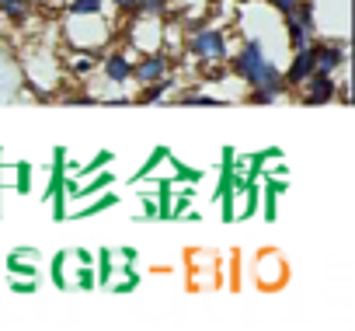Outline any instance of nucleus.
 <instances>
[{"label":"nucleus","mask_w":355,"mask_h":331,"mask_svg":"<svg viewBox=\"0 0 355 331\" xmlns=\"http://www.w3.org/2000/svg\"><path fill=\"white\" fill-rule=\"evenodd\" d=\"M230 74L251 91V87H275V91H286L282 84V67L265 53V42L261 35H248L237 53L230 56Z\"/></svg>","instance_id":"nucleus-1"},{"label":"nucleus","mask_w":355,"mask_h":331,"mask_svg":"<svg viewBox=\"0 0 355 331\" xmlns=\"http://www.w3.org/2000/svg\"><path fill=\"white\" fill-rule=\"evenodd\" d=\"M185 56L196 63H230L234 42L230 32L220 25H199L185 35Z\"/></svg>","instance_id":"nucleus-2"},{"label":"nucleus","mask_w":355,"mask_h":331,"mask_svg":"<svg viewBox=\"0 0 355 331\" xmlns=\"http://www.w3.org/2000/svg\"><path fill=\"white\" fill-rule=\"evenodd\" d=\"M174 70H178L174 56L164 53V49H153V53H143V56L132 60V84H136V87H146V84H153V80H164V77L174 74Z\"/></svg>","instance_id":"nucleus-3"},{"label":"nucleus","mask_w":355,"mask_h":331,"mask_svg":"<svg viewBox=\"0 0 355 331\" xmlns=\"http://www.w3.org/2000/svg\"><path fill=\"white\" fill-rule=\"evenodd\" d=\"M286 279H289L286 258H282L279 251H272V248L258 251V258H254V282H258L261 289H282Z\"/></svg>","instance_id":"nucleus-4"},{"label":"nucleus","mask_w":355,"mask_h":331,"mask_svg":"<svg viewBox=\"0 0 355 331\" xmlns=\"http://www.w3.org/2000/svg\"><path fill=\"white\" fill-rule=\"evenodd\" d=\"M132 49H112V53H105L101 60H98V74L108 80V84H119V87H125V84H132Z\"/></svg>","instance_id":"nucleus-5"},{"label":"nucleus","mask_w":355,"mask_h":331,"mask_svg":"<svg viewBox=\"0 0 355 331\" xmlns=\"http://www.w3.org/2000/svg\"><path fill=\"white\" fill-rule=\"evenodd\" d=\"M348 63V46L345 42H313V70L317 74H331L338 77Z\"/></svg>","instance_id":"nucleus-6"},{"label":"nucleus","mask_w":355,"mask_h":331,"mask_svg":"<svg viewBox=\"0 0 355 331\" xmlns=\"http://www.w3.org/2000/svg\"><path fill=\"white\" fill-rule=\"evenodd\" d=\"M300 98H303V105H310V108H317V105H331L334 98H338V80L331 77V74H310L303 84H300Z\"/></svg>","instance_id":"nucleus-7"},{"label":"nucleus","mask_w":355,"mask_h":331,"mask_svg":"<svg viewBox=\"0 0 355 331\" xmlns=\"http://www.w3.org/2000/svg\"><path fill=\"white\" fill-rule=\"evenodd\" d=\"M313 74V46H303V49H293L289 53V63L282 67V84L286 91H300V84Z\"/></svg>","instance_id":"nucleus-8"},{"label":"nucleus","mask_w":355,"mask_h":331,"mask_svg":"<svg viewBox=\"0 0 355 331\" xmlns=\"http://www.w3.org/2000/svg\"><path fill=\"white\" fill-rule=\"evenodd\" d=\"M174 87H178V77L167 74L164 80H153V84L139 87V94H132V105H160V101H167V94Z\"/></svg>","instance_id":"nucleus-9"},{"label":"nucleus","mask_w":355,"mask_h":331,"mask_svg":"<svg viewBox=\"0 0 355 331\" xmlns=\"http://www.w3.org/2000/svg\"><path fill=\"white\" fill-rule=\"evenodd\" d=\"M98 53H87V49H70L67 53V60H63V67L73 74V77H80V80H87L91 74H98Z\"/></svg>","instance_id":"nucleus-10"},{"label":"nucleus","mask_w":355,"mask_h":331,"mask_svg":"<svg viewBox=\"0 0 355 331\" xmlns=\"http://www.w3.org/2000/svg\"><path fill=\"white\" fill-rule=\"evenodd\" d=\"M282 22H286V39H289V53H293V49H303V46H313V42H317V32L303 28V25H300V22L293 18V15H286Z\"/></svg>","instance_id":"nucleus-11"},{"label":"nucleus","mask_w":355,"mask_h":331,"mask_svg":"<svg viewBox=\"0 0 355 331\" xmlns=\"http://www.w3.org/2000/svg\"><path fill=\"white\" fill-rule=\"evenodd\" d=\"M0 15L15 25H25L32 18V0H0Z\"/></svg>","instance_id":"nucleus-12"},{"label":"nucleus","mask_w":355,"mask_h":331,"mask_svg":"<svg viewBox=\"0 0 355 331\" xmlns=\"http://www.w3.org/2000/svg\"><path fill=\"white\" fill-rule=\"evenodd\" d=\"M178 105H192V108H223L227 98H220V94H206V91H185L182 98H178Z\"/></svg>","instance_id":"nucleus-13"},{"label":"nucleus","mask_w":355,"mask_h":331,"mask_svg":"<svg viewBox=\"0 0 355 331\" xmlns=\"http://www.w3.org/2000/svg\"><path fill=\"white\" fill-rule=\"evenodd\" d=\"M167 160H171V168H174V178L171 182H185V185H199L202 178H206V171L202 168H189V164H182L174 153H167Z\"/></svg>","instance_id":"nucleus-14"},{"label":"nucleus","mask_w":355,"mask_h":331,"mask_svg":"<svg viewBox=\"0 0 355 331\" xmlns=\"http://www.w3.org/2000/svg\"><path fill=\"white\" fill-rule=\"evenodd\" d=\"M167 153H171V146H153V153H150V157L143 160V168H139V171H136L132 178H125V182H129V185H136V182L150 178V175H153V168H157V164H160V160H167Z\"/></svg>","instance_id":"nucleus-15"},{"label":"nucleus","mask_w":355,"mask_h":331,"mask_svg":"<svg viewBox=\"0 0 355 331\" xmlns=\"http://www.w3.org/2000/svg\"><path fill=\"white\" fill-rule=\"evenodd\" d=\"M94 262H98V286H108V279H112V272H115V251L112 248H101L98 255H94Z\"/></svg>","instance_id":"nucleus-16"},{"label":"nucleus","mask_w":355,"mask_h":331,"mask_svg":"<svg viewBox=\"0 0 355 331\" xmlns=\"http://www.w3.org/2000/svg\"><path fill=\"white\" fill-rule=\"evenodd\" d=\"M112 182H115V175H112V171H94V178H91L87 185H73V196H94V192L108 189Z\"/></svg>","instance_id":"nucleus-17"},{"label":"nucleus","mask_w":355,"mask_h":331,"mask_svg":"<svg viewBox=\"0 0 355 331\" xmlns=\"http://www.w3.org/2000/svg\"><path fill=\"white\" fill-rule=\"evenodd\" d=\"M67 262H70V251H56L53 255V265H49V275H53V282L60 289H70V282H67Z\"/></svg>","instance_id":"nucleus-18"},{"label":"nucleus","mask_w":355,"mask_h":331,"mask_svg":"<svg viewBox=\"0 0 355 331\" xmlns=\"http://www.w3.org/2000/svg\"><path fill=\"white\" fill-rule=\"evenodd\" d=\"M286 91H275V87H251V94H244L248 105H275Z\"/></svg>","instance_id":"nucleus-19"},{"label":"nucleus","mask_w":355,"mask_h":331,"mask_svg":"<svg viewBox=\"0 0 355 331\" xmlns=\"http://www.w3.org/2000/svg\"><path fill=\"white\" fill-rule=\"evenodd\" d=\"M105 0H67V15H101Z\"/></svg>","instance_id":"nucleus-20"},{"label":"nucleus","mask_w":355,"mask_h":331,"mask_svg":"<svg viewBox=\"0 0 355 331\" xmlns=\"http://www.w3.org/2000/svg\"><path fill=\"white\" fill-rule=\"evenodd\" d=\"M157 220H171V178H160V196H157Z\"/></svg>","instance_id":"nucleus-21"},{"label":"nucleus","mask_w":355,"mask_h":331,"mask_svg":"<svg viewBox=\"0 0 355 331\" xmlns=\"http://www.w3.org/2000/svg\"><path fill=\"white\" fill-rule=\"evenodd\" d=\"M115 203H119V196H115V192H105V196H98L91 206H84L77 217H94V213H105V210H112Z\"/></svg>","instance_id":"nucleus-22"},{"label":"nucleus","mask_w":355,"mask_h":331,"mask_svg":"<svg viewBox=\"0 0 355 331\" xmlns=\"http://www.w3.org/2000/svg\"><path fill=\"white\" fill-rule=\"evenodd\" d=\"M282 189H286V185H275V182H272V185L265 189V220H268V223H275V217H279V206H275V196H279Z\"/></svg>","instance_id":"nucleus-23"},{"label":"nucleus","mask_w":355,"mask_h":331,"mask_svg":"<svg viewBox=\"0 0 355 331\" xmlns=\"http://www.w3.org/2000/svg\"><path fill=\"white\" fill-rule=\"evenodd\" d=\"M112 160H115V150H101L91 164H84V168H77V171H80V175H94V171H101L105 164H112Z\"/></svg>","instance_id":"nucleus-24"},{"label":"nucleus","mask_w":355,"mask_h":331,"mask_svg":"<svg viewBox=\"0 0 355 331\" xmlns=\"http://www.w3.org/2000/svg\"><path fill=\"white\" fill-rule=\"evenodd\" d=\"M171 0H136V15H164Z\"/></svg>","instance_id":"nucleus-25"},{"label":"nucleus","mask_w":355,"mask_h":331,"mask_svg":"<svg viewBox=\"0 0 355 331\" xmlns=\"http://www.w3.org/2000/svg\"><path fill=\"white\" fill-rule=\"evenodd\" d=\"M77 289H98V275L91 265H77Z\"/></svg>","instance_id":"nucleus-26"},{"label":"nucleus","mask_w":355,"mask_h":331,"mask_svg":"<svg viewBox=\"0 0 355 331\" xmlns=\"http://www.w3.org/2000/svg\"><path fill=\"white\" fill-rule=\"evenodd\" d=\"M15 189L25 196V192H32V164L28 160H21L18 164V182H15Z\"/></svg>","instance_id":"nucleus-27"},{"label":"nucleus","mask_w":355,"mask_h":331,"mask_svg":"<svg viewBox=\"0 0 355 331\" xmlns=\"http://www.w3.org/2000/svg\"><path fill=\"white\" fill-rule=\"evenodd\" d=\"M136 282H139V272L132 269V262H125V279L115 286V293H132V289H136Z\"/></svg>","instance_id":"nucleus-28"},{"label":"nucleus","mask_w":355,"mask_h":331,"mask_svg":"<svg viewBox=\"0 0 355 331\" xmlns=\"http://www.w3.org/2000/svg\"><path fill=\"white\" fill-rule=\"evenodd\" d=\"M265 4L279 15V18H286V15H293L296 11V4H300V0H265Z\"/></svg>","instance_id":"nucleus-29"},{"label":"nucleus","mask_w":355,"mask_h":331,"mask_svg":"<svg viewBox=\"0 0 355 331\" xmlns=\"http://www.w3.org/2000/svg\"><path fill=\"white\" fill-rule=\"evenodd\" d=\"M63 105H98V94H87V91H80V94H67V98H60Z\"/></svg>","instance_id":"nucleus-30"},{"label":"nucleus","mask_w":355,"mask_h":331,"mask_svg":"<svg viewBox=\"0 0 355 331\" xmlns=\"http://www.w3.org/2000/svg\"><path fill=\"white\" fill-rule=\"evenodd\" d=\"M98 105H105V108H125V105H132V94H115V98H98Z\"/></svg>","instance_id":"nucleus-31"},{"label":"nucleus","mask_w":355,"mask_h":331,"mask_svg":"<svg viewBox=\"0 0 355 331\" xmlns=\"http://www.w3.org/2000/svg\"><path fill=\"white\" fill-rule=\"evenodd\" d=\"M11 289H15V293H35V275H28V279H15Z\"/></svg>","instance_id":"nucleus-32"},{"label":"nucleus","mask_w":355,"mask_h":331,"mask_svg":"<svg viewBox=\"0 0 355 331\" xmlns=\"http://www.w3.org/2000/svg\"><path fill=\"white\" fill-rule=\"evenodd\" d=\"M70 258H73V265H94V255H91V251H84V248L70 251Z\"/></svg>","instance_id":"nucleus-33"},{"label":"nucleus","mask_w":355,"mask_h":331,"mask_svg":"<svg viewBox=\"0 0 355 331\" xmlns=\"http://www.w3.org/2000/svg\"><path fill=\"white\" fill-rule=\"evenodd\" d=\"M108 4L115 11H122V15H136V0H108Z\"/></svg>","instance_id":"nucleus-34"},{"label":"nucleus","mask_w":355,"mask_h":331,"mask_svg":"<svg viewBox=\"0 0 355 331\" xmlns=\"http://www.w3.org/2000/svg\"><path fill=\"white\" fill-rule=\"evenodd\" d=\"M139 220H157V199H143V213Z\"/></svg>","instance_id":"nucleus-35"},{"label":"nucleus","mask_w":355,"mask_h":331,"mask_svg":"<svg viewBox=\"0 0 355 331\" xmlns=\"http://www.w3.org/2000/svg\"><path fill=\"white\" fill-rule=\"evenodd\" d=\"M119 255H122V258H129V262H136V258H139V255H136V248H119Z\"/></svg>","instance_id":"nucleus-36"},{"label":"nucleus","mask_w":355,"mask_h":331,"mask_svg":"<svg viewBox=\"0 0 355 331\" xmlns=\"http://www.w3.org/2000/svg\"><path fill=\"white\" fill-rule=\"evenodd\" d=\"M182 217H185V220H192V223H199V220H202V213H192V210H185Z\"/></svg>","instance_id":"nucleus-37"},{"label":"nucleus","mask_w":355,"mask_h":331,"mask_svg":"<svg viewBox=\"0 0 355 331\" xmlns=\"http://www.w3.org/2000/svg\"><path fill=\"white\" fill-rule=\"evenodd\" d=\"M32 4H53V0H32Z\"/></svg>","instance_id":"nucleus-38"},{"label":"nucleus","mask_w":355,"mask_h":331,"mask_svg":"<svg viewBox=\"0 0 355 331\" xmlns=\"http://www.w3.org/2000/svg\"><path fill=\"white\" fill-rule=\"evenodd\" d=\"M237 4H251V0H237Z\"/></svg>","instance_id":"nucleus-39"}]
</instances>
